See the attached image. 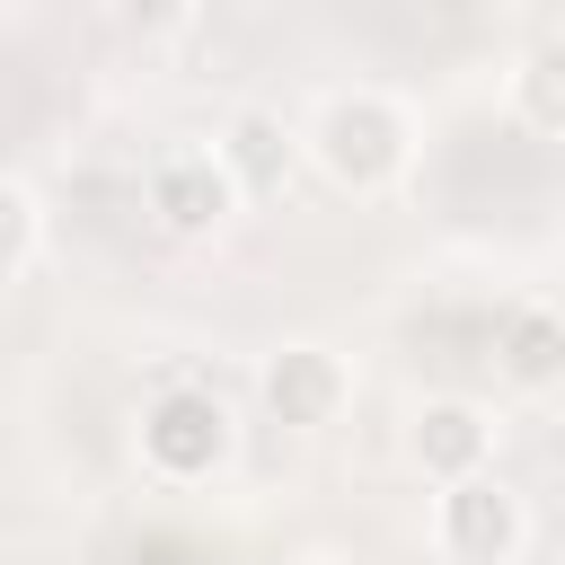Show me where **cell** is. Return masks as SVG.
Wrapping results in <instances>:
<instances>
[{
	"label": "cell",
	"instance_id": "7",
	"mask_svg": "<svg viewBox=\"0 0 565 565\" xmlns=\"http://www.w3.org/2000/svg\"><path fill=\"white\" fill-rule=\"evenodd\" d=\"M494 353H503V371L521 388H547V380H565V318L556 309H512L503 335H494Z\"/></svg>",
	"mask_w": 565,
	"mask_h": 565
},
{
	"label": "cell",
	"instance_id": "3",
	"mask_svg": "<svg viewBox=\"0 0 565 565\" xmlns=\"http://www.w3.org/2000/svg\"><path fill=\"white\" fill-rule=\"evenodd\" d=\"M441 539H450L459 565H503V556L521 547V503H512L494 477H459V486L441 494Z\"/></svg>",
	"mask_w": 565,
	"mask_h": 565
},
{
	"label": "cell",
	"instance_id": "10",
	"mask_svg": "<svg viewBox=\"0 0 565 565\" xmlns=\"http://www.w3.org/2000/svg\"><path fill=\"white\" fill-rule=\"evenodd\" d=\"M26 247H35V203H26V185L0 177V274H18Z\"/></svg>",
	"mask_w": 565,
	"mask_h": 565
},
{
	"label": "cell",
	"instance_id": "6",
	"mask_svg": "<svg viewBox=\"0 0 565 565\" xmlns=\"http://www.w3.org/2000/svg\"><path fill=\"white\" fill-rule=\"evenodd\" d=\"M415 459L433 468V477H477V459H486V415L477 406H459V397H433L424 415H415Z\"/></svg>",
	"mask_w": 565,
	"mask_h": 565
},
{
	"label": "cell",
	"instance_id": "9",
	"mask_svg": "<svg viewBox=\"0 0 565 565\" xmlns=\"http://www.w3.org/2000/svg\"><path fill=\"white\" fill-rule=\"evenodd\" d=\"M512 97L530 132H565V44H530L512 71Z\"/></svg>",
	"mask_w": 565,
	"mask_h": 565
},
{
	"label": "cell",
	"instance_id": "11",
	"mask_svg": "<svg viewBox=\"0 0 565 565\" xmlns=\"http://www.w3.org/2000/svg\"><path fill=\"white\" fill-rule=\"evenodd\" d=\"M115 9H124L132 26H177V18H185V0H115Z\"/></svg>",
	"mask_w": 565,
	"mask_h": 565
},
{
	"label": "cell",
	"instance_id": "8",
	"mask_svg": "<svg viewBox=\"0 0 565 565\" xmlns=\"http://www.w3.org/2000/svg\"><path fill=\"white\" fill-rule=\"evenodd\" d=\"M221 168H230L238 185L274 194V185L291 177V132H282L274 115H238V124H230V141H221Z\"/></svg>",
	"mask_w": 565,
	"mask_h": 565
},
{
	"label": "cell",
	"instance_id": "4",
	"mask_svg": "<svg viewBox=\"0 0 565 565\" xmlns=\"http://www.w3.org/2000/svg\"><path fill=\"white\" fill-rule=\"evenodd\" d=\"M230 194H238V177H230L221 159H203V150H177V159H159V177H150V212H159L177 238L221 230V221H230Z\"/></svg>",
	"mask_w": 565,
	"mask_h": 565
},
{
	"label": "cell",
	"instance_id": "1",
	"mask_svg": "<svg viewBox=\"0 0 565 565\" xmlns=\"http://www.w3.org/2000/svg\"><path fill=\"white\" fill-rule=\"evenodd\" d=\"M318 159H327L335 185L371 194V185H388V177L406 168V124H397L380 97H335V106L318 115Z\"/></svg>",
	"mask_w": 565,
	"mask_h": 565
},
{
	"label": "cell",
	"instance_id": "2",
	"mask_svg": "<svg viewBox=\"0 0 565 565\" xmlns=\"http://www.w3.org/2000/svg\"><path fill=\"white\" fill-rule=\"evenodd\" d=\"M221 450H230V406H221L212 388H168V397H150V415H141V459H150L159 477H212Z\"/></svg>",
	"mask_w": 565,
	"mask_h": 565
},
{
	"label": "cell",
	"instance_id": "5",
	"mask_svg": "<svg viewBox=\"0 0 565 565\" xmlns=\"http://www.w3.org/2000/svg\"><path fill=\"white\" fill-rule=\"evenodd\" d=\"M335 397H344L335 353H318V344L274 353V371H265V406H274L282 424H327V415H335Z\"/></svg>",
	"mask_w": 565,
	"mask_h": 565
},
{
	"label": "cell",
	"instance_id": "12",
	"mask_svg": "<svg viewBox=\"0 0 565 565\" xmlns=\"http://www.w3.org/2000/svg\"><path fill=\"white\" fill-rule=\"evenodd\" d=\"M344 565H380V556H344Z\"/></svg>",
	"mask_w": 565,
	"mask_h": 565
}]
</instances>
